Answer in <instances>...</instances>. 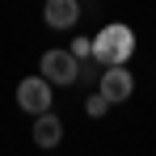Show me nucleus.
<instances>
[{
  "label": "nucleus",
  "instance_id": "20e7f679",
  "mask_svg": "<svg viewBox=\"0 0 156 156\" xmlns=\"http://www.w3.org/2000/svg\"><path fill=\"white\" fill-rule=\"evenodd\" d=\"M131 89H135V80H131V72L122 68V63H110V68L101 72V93L110 97V105H114V101H127Z\"/></svg>",
  "mask_w": 156,
  "mask_h": 156
},
{
  "label": "nucleus",
  "instance_id": "39448f33",
  "mask_svg": "<svg viewBox=\"0 0 156 156\" xmlns=\"http://www.w3.org/2000/svg\"><path fill=\"white\" fill-rule=\"evenodd\" d=\"M76 17H80L76 0H47V4H42V21H47L51 30H72Z\"/></svg>",
  "mask_w": 156,
  "mask_h": 156
},
{
  "label": "nucleus",
  "instance_id": "7ed1b4c3",
  "mask_svg": "<svg viewBox=\"0 0 156 156\" xmlns=\"http://www.w3.org/2000/svg\"><path fill=\"white\" fill-rule=\"evenodd\" d=\"M42 76L51 84H72L80 76V59L72 51H47L42 55Z\"/></svg>",
  "mask_w": 156,
  "mask_h": 156
},
{
  "label": "nucleus",
  "instance_id": "6e6552de",
  "mask_svg": "<svg viewBox=\"0 0 156 156\" xmlns=\"http://www.w3.org/2000/svg\"><path fill=\"white\" fill-rule=\"evenodd\" d=\"M72 55H76V59H89V55H93V38H84V34H80L76 42H72Z\"/></svg>",
  "mask_w": 156,
  "mask_h": 156
},
{
  "label": "nucleus",
  "instance_id": "423d86ee",
  "mask_svg": "<svg viewBox=\"0 0 156 156\" xmlns=\"http://www.w3.org/2000/svg\"><path fill=\"white\" fill-rule=\"evenodd\" d=\"M59 139H63V122L55 118L51 110L38 114V122H34V144H38V148H55Z\"/></svg>",
  "mask_w": 156,
  "mask_h": 156
},
{
  "label": "nucleus",
  "instance_id": "f257e3e1",
  "mask_svg": "<svg viewBox=\"0 0 156 156\" xmlns=\"http://www.w3.org/2000/svg\"><path fill=\"white\" fill-rule=\"evenodd\" d=\"M131 51H135V34H131V26H105L97 38H93V59L101 63V68H110V63H122V59H131Z\"/></svg>",
  "mask_w": 156,
  "mask_h": 156
},
{
  "label": "nucleus",
  "instance_id": "f03ea898",
  "mask_svg": "<svg viewBox=\"0 0 156 156\" xmlns=\"http://www.w3.org/2000/svg\"><path fill=\"white\" fill-rule=\"evenodd\" d=\"M17 105L30 114H47L51 110V80L47 76H26L17 84Z\"/></svg>",
  "mask_w": 156,
  "mask_h": 156
},
{
  "label": "nucleus",
  "instance_id": "0eeeda50",
  "mask_svg": "<svg viewBox=\"0 0 156 156\" xmlns=\"http://www.w3.org/2000/svg\"><path fill=\"white\" fill-rule=\"evenodd\" d=\"M84 110H89V118H101L105 110H110V97H105L101 89H97V93H93V97H89V105H84Z\"/></svg>",
  "mask_w": 156,
  "mask_h": 156
}]
</instances>
